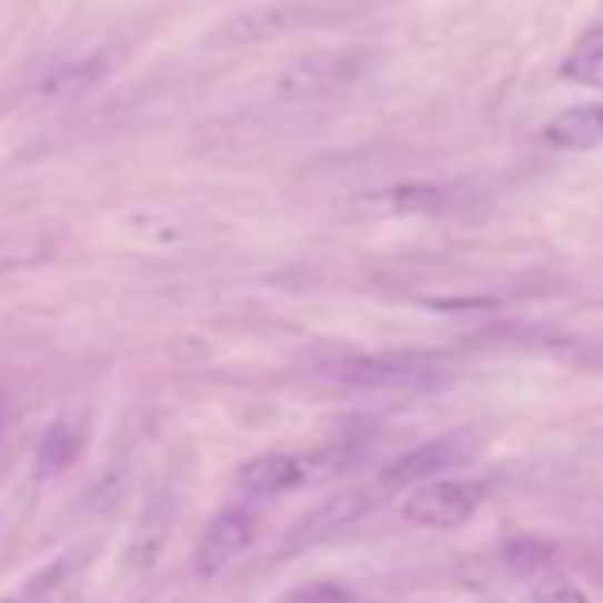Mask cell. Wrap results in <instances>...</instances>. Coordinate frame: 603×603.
<instances>
[{
	"label": "cell",
	"mask_w": 603,
	"mask_h": 603,
	"mask_svg": "<svg viewBox=\"0 0 603 603\" xmlns=\"http://www.w3.org/2000/svg\"><path fill=\"white\" fill-rule=\"evenodd\" d=\"M476 505H481V484L440 476L431 484H419L415 493L402 501V517L428 525V530H456L476 513Z\"/></svg>",
	"instance_id": "cell-4"
},
{
	"label": "cell",
	"mask_w": 603,
	"mask_h": 603,
	"mask_svg": "<svg viewBox=\"0 0 603 603\" xmlns=\"http://www.w3.org/2000/svg\"><path fill=\"white\" fill-rule=\"evenodd\" d=\"M312 481L309 456H288V452H271V456L247 460L234 476V501H247V505H263L271 496L288 493L295 484Z\"/></svg>",
	"instance_id": "cell-6"
},
{
	"label": "cell",
	"mask_w": 603,
	"mask_h": 603,
	"mask_svg": "<svg viewBox=\"0 0 603 603\" xmlns=\"http://www.w3.org/2000/svg\"><path fill=\"white\" fill-rule=\"evenodd\" d=\"M87 566H91V550L87 546L67 550V554H58L54 563H46L41 571H33L21 587L9 591L0 603H74Z\"/></svg>",
	"instance_id": "cell-7"
},
{
	"label": "cell",
	"mask_w": 603,
	"mask_h": 603,
	"mask_svg": "<svg viewBox=\"0 0 603 603\" xmlns=\"http://www.w3.org/2000/svg\"><path fill=\"white\" fill-rule=\"evenodd\" d=\"M0 431H4V390H0Z\"/></svg>",
	"instance_id": "cell-16"
},
{
	"label": "cell",
	"mask_w": 603,
	"mask_h": 603,
	"mask_svg": "<svg viewBox=\"0 0 603 603\" xmlns=\"http://www.w3.org/2000/svg\"><path fill=\"white\" fill-rule=\"evenodd\" d=\"M374 70L370 50H333V54L300 58L280 79L283 99H321V94H341L358 87Z\"/></svg>",
	"instance_id": "cell-2"
},
{
	"label": "cell",
	"mask_w": 603,
	"mask_h": 603,
	"mask_svg": "<svg viewBox=\"0 0 603 603\" xmlns=\"http://www.w3.org/2000/svg\"><path fill=\"white\" fill-rule=\"evenodd\" d=\"M378 501H382V493H378L374 484H365V489H358V493H341L336 501H329V505H321V510L312 513L309 522L295 525V537L288 542V546H292V550L312 546V542H321V537L336 534V530H345V525L358 522L365 510H374Z\"/></svg>",
	"instance_id": "cell-8"
},
{
	"label": "cell",
	"mask_w": 603,
	"mask_h": 603,
	"mask_svg": "<svg viewBox=\"0 0 603 603\" xmlns=\"http://www.w3.org/2000/svg\"><path fill=\"white\" fill-rule=\"evenodd\" d=\"M456 205V189L448 185H399L390 193V210L399 214H440Z\"/></svg>",
	"instance_id": "cell-12"
},
{
	"label": "cell",
	"mask_w": 603,
	"mask_h": 603,
	"mask_svg": "<svg viewBox=\"0 0 603 603\" xmlns=\"http://www.w3.org/2000/svg\"><path fill=\"white\" fill-rule=\"evenodd\" d=\"M501 559H505V566H510L513 575H542V571L554 566L559 550L550 546V542H542V537H510L501 546Z\"/></svg>",
	"instance_id": "cell-11"
},
{
	"label": "cell",
	"mask_w": 603,
	"mask_h": 603,
	"mask_svg": "<svg viewBox=\"0 0 603 603\" xmlns=\"http://www.w3.org/2000/svg\"><path fill=\"white\" fill-rule=\"evenodd\" d=\"M469 456H472V440L464 431H452V435H440V440L423 443L415 452L399 456L394 464H386V469L374 476V489L382 496H394L402 493V489H411V484H431V481H440V472L460 469Z\"/></svg>",
	"instance_id": "cell-3"
},
{
	"label": "cell",
	"mask_w": 603,
	"mask_h": 603,
	"mask_svg": "<svg viewBox=\"0 0 603 603\" xmlns=\"http://www.w3.org/2000/svg\"><path fill=\"white\" fill-rule=\"evenodd\" d=\"M563 74L571 82H583V87H603V46H591V50H579L575 58H566Z\"/></svg>",
	"instance_id": "cell-13"
},
{
	"label": "cell",
	"mask_w": 603,
	"mask_h": 603,
	"mask_svg": "<svg viewBox=\"0 0 603 603\" xmlns=\"http://www.w3.org/2000/svg\"><path fill=\"white\" fill-rule=\"evenodd\" d=\"M546 140L554 148H600L603 144V103H579L546 123Z\"/></svg>",
	"instance_id": "cell-9"
},
{
	"label": "cell",
	"mask_w": 603,
	"mask_h": 603,
	"mask_svg": "<svg viewBox=\"0 0 603 603\" xmlns=\"http://www.w3.org/2000/svg\"><path fill=\"white\" fill-rule=\"evenodd\" d=\"M283 603H362L349 587L336 583H309V587H295L292 595H283Z\"/></svg>",
	"instance_id": "cell-14"
},
{
	"label": "cell",
	"mask_w": 603,
	"mask_h": 603,
	"mask_svg": "<svg viewBox=\"0 0 603 603\" xmlns=\"http://www.w3.org/2000/svg\"><path fill=\"white\" fill-rule=\"evenodd\" d=\"M329 378L353 390H394V394H419L448 382L443 362L428 353H370V358H341L329 365Z\"/></svg>",
	"instance_id": "cell-1"
},
{
	"label": "cell",
	"mask_w": 603,
	"mask_h": 603,
	"mask_svg": "<svg viewBox=\"0 0 603 603\" xmlns=\"http://www.w3.org/2000/svg\"><path fill=\"white\" fill-rule=\"evenodd\" d=\"M259 530V510L247 501H230L227 510L214 513V522L205 525V534L198 542V571L205 579L222 575L234 559L247 554V546L255 542Z\"/></svg>",
	"instance_id": "cell-5"
},
{
	"label": "cell",
	"mask_w": 603,
	"mask_h": 603,
	"mask_svg": "<svg viewBox=\"0 0 603 603\" xmlns=\"http://www.w3.org/2000/svg\"><path fill=\"white\" fill-rule=\"evenodd\" d=\"M79 452H82L79 428L67 423V419L50 423L46 435H41V443H38V476H54V472L70 469V464L79 460Z\"/></svg>",
	"instance_id": "cell-10"
},
{
	"label": "cell",
	"mask_w": 603,
	"mask_h": 603,
	"mask_svg": "<svg viewBox=\"0 0 603 603\" xmlns=\"http://www.w3.org/2000/svg\"><path fill=\"white\" fill-rule=\"evenodd\" d=\"M534 603H587V595L566 579H546L534 587Z\"/></svg>",
	"instance_id": "cell-15"
}]
</instances>
